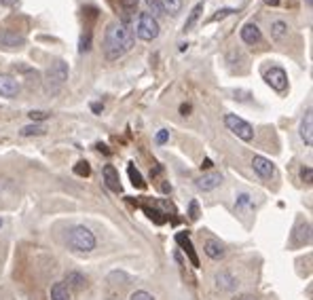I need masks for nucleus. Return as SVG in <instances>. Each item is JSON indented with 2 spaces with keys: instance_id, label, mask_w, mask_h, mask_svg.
I'll list each match as a JSON object with an SVG mask.
<instances>
[{
  "instance_id": "obj_1",
  "label": "nucleus",
  "mask_w": 313,
  "mask_h": 300,
  "mask_svg": "<svg viewBox=\"0 0 313 300\" xmlns=\"http://www.w3.org/2000/svg\"><path fill=\"white\" fill-rule=\"evenodd\" d=\"M134 32L121 21H112L106 32H104V57L108 62H115L119 57H123L127 51H132L134 47Z\"/></svg>"
},
{
  "instance_id": "obj_2",
  "label": "nucleus",
  "mask_w": 313,
  "mask_h": 300,
  "mask_svg": "<svg viewBox=\"0 0 313 300\" xmlns=\"http://www.w3.org/2000/svg\"><path fill=\"white\" fill-rule=\"evenodd\" d=\"M68 246L79 254H91L97 246V239L91 228L87 226H74L68 231Z\"/></svg>"
},
{
  "instance_id": "obj_3",
  "label": "nucleus",
  "mask_w": 313,
  "mask_h": 300,
  "mask_svg": "<svg viewBox=\"0 0 313 300\" xmlns=\"http://www.w3.org/2000/svg\"><path fill=\"white\" fill-rule=\"evenodd\" d=\"M68 76H70L68 64H66L64 60H55V62L47 68V74H45V87H47V91H49V93H58V91L64 87V85H66Z\"/></svg>"
},
{
  "instance_id": "obj_4",
  "label": "nucleus",
  "mask_w": 313,
  "mask_h": 300,
  "mask_svg": "<svg viewBox=\"0 0 313 300\" xmlns=\"http://www.w3.org/2000/svg\"><path fill=\"white\" fill-rule=\"evenodd\" d=\"M161 28H159V21H156V17H152L150 13H142V15L138 17V23H136V36L140 40H154L156 36H159Z\"/></svg>"
},
{
  "instance_id": "obj_5",
  "label": "nucleus",
  "mask_w": 313,
  "mask_h": 300,
  "mask_svg": "<svg viewBox=\"0 0 313 300\" xmlns=\"http://www.w3.org/2000/svg\"><path fill=\"white\" fill-rule=\"evenodd\" d=\"M224 125H226V129H229L233 135H237L239 140H244V142H252L254 140V127L244 121L241 117H237V114H226L224 117Z\"/></svg>"
},
{
  "instance_id": "obj_6",
  "label": "nucleus",
  "mask_w": 313,
  "mask_h": 300,
  "mask_svg": "<svg viewBox=\"0 0 313 300\" xmlns=\"http://www.w3.org/2000/svg\"><path fill=\"white\" fill-rule=\"evenodd\" d=\"M265 83L271 87L273 91L277 93H283L288 89V74H286V70L279 68V66H271L265 72Z\"/></svg>"
},
{
  "instance_id": "obj_7",
  "label": "nucleus",
  "mask_w": 313,
  "mask_h": 300,
  "mask_svg": "<svg viewBox=\"0 0 313 300\" xmlns=\"http://www.w3.org/2000/svg\"><path fill=\"white\" fill-rule=\"evenodd\" d=\"M252 169L258 174L263 180H271L275 176V165L267 159V156H260V154H256L254 159H252Z\"/></svg>"
},
{
  "instance_id": "obj_8",
  "label": "nucleus",
  "mask_w": 313,
  "mask_h": 300,
  "mask_svg": "<svg viewBox=\"0 0 313 300\" xmlns=\"http://www.w3.org/2000/svg\"><path fill=\"white\" fill-rule=\"evenodd\" d=\"M214 279H216V288L222 290V292H233L239 285V279L231 273V270H218Z\"/></svg>"
},
{
  "instance_id": "obj_9",
  "label": "nucleus",
  "mask_w": 313,
  "mask_h": 300,
  "mask_svg": "<svg viewBox=\"0 0 313 300\" xmlns=\"http://www.w3.org/2000/svg\"><path fill=\"white\" fill-rule=\"evenodd\" d=\"M239 36H241V40H244L246 45H258V42L263 40V32H260V28L256 25L254 21H248L244 28H241Z\"/></svg>"
},
{
  "instance_id": "obj_10",
  "label": "nucleus",
  "mask_w": 313,
  "mask_h": 300,
  "mask_svg": "<svg viewBox=\"0 0 313 300\" xmlns=\"http://www.w3.org/2000/svg\"><path fill=\"white\" fill-rule=\"evenodd\" d=\"M195 184H197V188H199V190L210 193V190L218 188L220 184H222V176L218 174V171H210V174H203V176L199 178Z\"/></svg>"
},
{
  "instance_id": "obj_11",
  "label": "nucleus",
  "mask_w": 313,
  "mask_h": 300,
  "mask_svg": "<svg viewBox=\"0 0 313 300\" xmlns=\"http://www.w3.org/2000/svg\"><path fill=\"white\" fill-rule=\"evenodd\" d=\"M25 45V38L17 32L11 30H0V47L5 49H21Z\"/></svg>"
},
{
  "instance_id": "obj_12",
  "label": "nucleus",
  "mask_w": 313,
  "mask_h": 300,
  "mask_svg": "<svg viewBox=\"0 0 313 300\" xmlns=\"http://www.w3.org/2000/svg\"><path fill=\"white\" fill-rule=\"evenodd\" d=\"M0 95L3 97H17L19 95V83L11 74H0Z\"/></svg>"
},
{
  "instance_id": "obj_13",
  "label": "nucleus",
  "mask_w": 313,
  "mask_h": 300,
  "mask_svg": "<svg viewBox=\"0 0 313 300\" xmlns=\"http://www.w3.org/2000/svg\"><path fill=\"white\" fill-rule=\"evenodd\" d=\"M203 252L207 254V258H212V260H222V258H224V254H226L224 246L220 243L218 239H205Z\"/></svg>"
},
{
  "instance_id": "obj_14",
  "label": "nucleus",
  "mask_w": 313,
  "mask_h": 300,
  "mask_svg": "<svg viewBox=\"0 0 313 300\" xmlns=\"http://www.w3.org/2000/svg\"><path fill=\"white\" fill-rule=\"evenodd\" d=\"M102 174H104V182H106V186L110 188V190H115V193H121V182H119V171L112 167L110 163L108 165H104V169H102Z\"/></svg>"
},
{
  "instance_id": "obj_15",
  "label": "nucleus",
  "mask_w": 313,
  "mask_h": 300,
  "mask_svg": "<svg viewBox=\"0 0 313 300\" xmlns=\"http://www.w3.org/2000/svg\"><path fill=\"white\" fill-rule=\"evenodd\" d=\"M301 138H303V142L307 146H311L313 144V114H311V110H307V114L303 117V121H301Z\"/></svg>"
},
{
  "instance_id": "obj_16",
  "label": "nucleus",
  "mask_w": 313,
  "mask_h": 300,
  "mask_svg": "<svg viewBox=\"0 0 313 300\" xmlns=\"http://www.w3.org/2000/svg\"><path fill=\"white\" fill-rule=\"evenodd\" d=\"M66 281H68V290L70 288L85 290V285H87V279H85V275L79 273V270H70V273H66Z\"/></svg>"
},
{
  "instance_id": "obj_17",
  "label": "nucleus",
  "mask_w": 313,
  "mask_h": 300,
  "mask_svg": "<svg viewBox=\"0 0 313 300\" xmlns=\"http://www.w3.org/2000/svg\"><path fill=\"white\" fill-rule=\"evenodd\" d=\"M159 9L165 13V15L176 17L182 11V0H159Z\"/></svg>"
},
{
  "instance_id": "obj_18",
  "label": "nucleus",
  "mask_w": 313,
  "mask_h": 300,
  "mask_svg": "<svg viewBox=\"0 0 313 300\" xmlns=\"http://www.w3.org/2000/svg\"><path fill=\"white\" fill-rule=\"evenodd\" d=\"M51 300H72L70 298V290L64 281H58L51 285Z\"/></svg>"
},
{
  "instance_id": "obj_19",
  "label": "nucleus",
  "mask_w": 313,
  "mask_h": 300,
  "mask_svg": "<svg viewBox=\"0 0 313 300\" xmlns=\"http://www.w3.org/2000/svg\"><path fill=\"white\" fill-rule=\"evenodd\" d=\"M47 131V127L42 125V123H34V125H25L19 129V135L21 138H32V135H42Z\"/></svg>"
},
{
  "instance_id": "obj_20",
  "label": "nucleus",
  "mask_w": 313,
  "mask_h": 300,
  "mask_svg": "<svg viewBox=\"0 0 313 300\" xmlns=\"http://www.w3.org/2000/svg\"><path fill=\"white\" fill-rule=\"evenodd\" d=\"M286 34H288V23L283 21V19H273L271 21V36L275 40H281Z\"/></svg>"
},
{
  "instance_id": "obj_21",
  "label": "nucleus",
  "mask_w": 313,
  "mask_h": 300,
  "mask_svg": "<svg viewBox=\"0 0 313 300\" xmlns=\"http://www.w3.org/2000/svg\"><path fill=\"white\" fill-rule=\"evenodd\" d=\"M178 243L182 246V250H184V252L189 254V258H191L193 266H199V258H197V254H195V250H193V246H191L189 237H184V235H178Z\"/></svg>"
},
{
  "instance_id": "obj_22",
  "label": "nucleus",
  "mask_w": 313,
  "mask_h": 300,
  "mask_svg": "<svg viewBox=\"0 0 313 300\" xmlns=\"http://www.w3.org/2000/svg\"><path fill=\"white\" fill-rule=\"evenodd\" d=\"M127 174H129V178H132V184H134V186L136 188H146V182L144 180H142V174H140V171L129 163V167H127Z\"/></svg>"
},
{
  "instance_id": "obj_23",
  "label": "nucleus",
  "mask_w": 313,
  "mask_h": 300,
  "mask_svg": "<svg viewBox=\"0 0 313 300\" xmlns=\"http://www.w3.org/2000/svg\"><path fill=\"white\" fill-rule=\"evenodd\" d=\"M201 11H203V3H197V5L193 7V11H191V15H189L187 23H184V30H191V28L197 23L199 15H201Z\"/></svg>"
},
{
  "instance_id": "obj_24",
  "label": "nucleus",
  "mask_w": 313,
  "mask_h": 300,
  "mask_svg": "<svg viewBox=\"0 0 313 300\" xmlns=\"http://www.w3.org/2000/svg\"><path fill=\"white\" fill-rule=\"evenodd\" d=\"M74 174H76V176H81V178H87V176L91 174V167H89V163H87V161H79V163L74 165Z\"/></svg>"
},
{
  "instance_id": "obj_25",
  "label": "nucleus",
  "mask_w": 313,
  "mask_h": 300,
  "mask_svg": "<svg viewBox=\"0 0 313 300\" xmlns=\"http://www.w3.org/2000/svg\"><path fill=\"white\" fill-rule=\"evenodd\" d=\"M129 300H154V296H152L150 292H146V290H136V292L129 296Z\"/></svg>"
},
{
  "instance_id": "obj_26",
  "label": "nucleus",
  "mask_w": 313,
  "mask_h": 300,
  "mask_svg": "<svg viewBox=\"0 0 313 300\" xmlns=\"http://www.w3.org/2000/svg\"><path fill=\"white\" fill-rule=\"evenodd\" d=\"M167 140H169V129H161L159 133H156V138H154V144L156 146H163Z\"/></svg>"
},
{
  "instance_id": "obj_27",
  "label": "nucleus",
  "mask_w": 313,
  "mask_h": 300,
  "mask_svg": "<svg viewBox=\"0 0 313 300\" xmlns=\"http://www.w3.org/2000/svg\"><path fill=\"white\" fill-rule=\"evenodd\" d=\"M146 213H148V218H150V220H154L156 224H163V222H165V216H159L161 211H156V209H148V207H146Z\"/></svg>"
},
{
  "instance_id": "obj_28",
  "label": "nucleus",
  "mask_w": 313,
  "mask_h": 300,
  "mask_svg": "<svg viewBox=\"0 0 313 300\" xmlns=\"http://www.w3.org/2000/svg\"><path fill=\"white\" fill-rule=\"evenodd\" d=\"M30 119L32 121H45V119H49V112H45V110H32Z\"/></svg>"
},
{
  "instance_id": "obj_29",
  "label": "nucleus",
  "mask_w": 313,
  "mask_h": 300,
  "mask_svg": "<svg viewBox=\"0 0 313 300\" xmlns=\"http://www.w3.org/2000/svg\"><path fill=\"white\" fill-rule=\"evenodd\" d=\"M119 3H121V7H123L125 11H136L140 0H119Z\"/></svg>"
},
{
  "instance_id": "obj_30",
  "label": "nucleus",
  "mask_w": 313,
  "mask_h": 300,
  "mask_svg": "<svg viewBox=\"0 0 313 300\" xmlns=\"http://www.w3.org/2000/svg\"><path fill=\"white\" fill-rule=\"evenodd\" d=\"M189 218L191 220H197L199 218V203L197 201H191V205H189Z\"/></svg>"
},
{
  "instance_id": "obj_31",
  "label": "nucleus",
  "mask_w": 313,
  "mask_h": 300,
  "mask_svg": "<svg viewBox=\"0 0 313 300\" xmlns=\"http://www.w3.org/2000/svg\"><path fill=\"white\" fill-rule=\"evenodd\" d=\"M89 47H91V32H87V36L81 38V53L89 51Z\"/></svg>"
},
{
  "instance_id": "obj_32",
  "label": "nucleus",
  "mask_w": 313,
  "mask_h": 300,
  "mask_svg": "<svg viewBox=\"0 0 313 300\" xmlns=\"http://www.w3.org/2000/svg\"><path fill=\"white\" fill-rule=\"evenodd\" d=\"M311 174H313V171H311V167L307 165V167H303L301 169V180L303 182H307V184H311Z\"/></svg>"
},
{
  "instance_id": "obj_33",
  "label": "nucleus",
  "mask_w": 313,
  "mask_h": 300,
  "mask_svg": "<svg viewBox=\"0 0 313 300\" xmlns=\"http://www.w3.org/2000/svg\"><path fill=\"white\" fill-rule=\"evenodd\" d=\"M229 13H233V9H222L220 13H216L214 17H212V21H218V19H224L226 15H229Z\"/></svg>"
},
{
  "instance_id": "obj_34",
  "label": "nucleus",
  "mask_w": 313,
  "mask_h": 300,
  "mask_svg": "<svg viewBox=\"0 0 313 300\" xmlns=\"http://www.w3.org/2000/svg\"><path fill=\"white\" fill-rule=\"evenodd\" d=\"M91 110H93L95 114H102V110H104V106H102V104H97V102H93V104H91Z\"/></svg>"
},
{
  "instance_id": "obj_35",
  "label": "nucleus",
  "mask_w": 313,
  "mask_h": 300,
  "mask_svg": "<svg viewBox=\"0 0 313 300\" xmlns=\"http://www.w3.org/2000/svg\"><path fill=\"white\" fill-rule=\"evenodd\" d=\"M180 114H184V117H187V114H191V104H182L180 106Z\"/></svg>"
},
{
  "instance_id": "obj_36",
  "label": "nucleus",
  "mask_w": 313,
  "mask_h": 300,
  "mask_svg": "<svg viewBox=\"0 0 313 300\" xmlns=\"http://www.w3.org/2000/svg\"><path fill=\"white\" fill-rule=\"evenodd\" d=\"M0 5H5V7H15L17 0H0Z\"/></svg>"
},
{
  "instance_id": "obj_37",
  "label": "nucleus",
  "mask_w": 313,
  "mask_h": 300,
  "mask_svg": "<svg viewBox=\"0 0 313 300\" xmlns=\"http://www.w3.org/2000/svg\"><path fill=\"white\" fill-rule=\"evenodd\" d=\"M97 150H99V152H104V154H110V150L106 148V144H97Z\"/></svg>"
},
{
  "instance_id": "obj_38",
  "label": "nucleus",
  "mask_w": 313,
  "mask_h": 300,
  "mask_svg": "<svg viewBox=\"0 0 313 300\" xmlns=\"http://www.w3.org/2000/svg\"><path fill=\"white\" fill-rule=\"evenodd\" d=\"M212 167V161L210 159H203V163H201V169H210Z\"/></svg>"
},
{
  "instance_id": "obj_39",
  "label": "nucleus",
  "mask_w": 313,
  "mask_h": 300,
  "mask_svg": "<svg viewBox=\"0 0 313 300\" xmlns=\"http://www.w3.org/2000/svg\"><path fill=\"white\" fill-rule=\"evenodd\" d=\"M265 3H267L269 7H277V5H279V0H265Z\"/></svg>"
},
{
  "instance_id": "obj_40",
  "label": "nucleus",
  "mask_w": 313,
  "mask_h": 300,
  "mask_svg": "<svg viewBox=\"0 0 313 300\" xmlns=\"http://www.w3.org/2000/svg\"><path fill=\"white\" fill-rule=\"evenodd\" d=\"M305 5H307V7H311V5H313V0H305Z\"/></svg>"
},
{
  "instance_id": "obj_41",
  "label": "nucleus",
  "mask_w": 313,
  "mask_h": 300,
  "mask_svg": "<svg viewBox=\"0 0 313 300\" xmlns=\"http://www.w3.org/2000/svg\"><path fill=\"white\" fill-rule=\"evenodd\" d=\"M0 226H3V220H0Z\"/></svg>"
}]
</instances>
